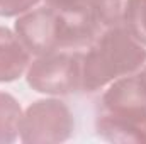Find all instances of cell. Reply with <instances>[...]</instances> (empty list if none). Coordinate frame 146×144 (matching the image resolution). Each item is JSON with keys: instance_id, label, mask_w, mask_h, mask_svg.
Here are the masks:
<instances>
[{"instance_id": "obj_1", "label": "cell", "mask_w": 146, "mask_h": 144, "mask_svg": "<svg viewBox=\"0 0 146 144\" xmlns=\"http://www.w3.org/2000/svg\"><path fill=\"white\" fill-rule=\"evenodd\" d=\"M146 63V48L126 26L102 31L82 58V90L97 92L112 81L138 73Z\"/></svg>"}, {"instance_id": "obj_10", "label": "cell", "mask_w": 146, "mask_h": 144, "mask_svg": "<svg viewBox=\"0 0 146 144\" xmlns=\"http://www.w3.org/2000/svg\"><path fill=\"white\" fill-rule=\"evenodd\" d=\"M124 26L143 46H146V0H131Z\"/></svg>"}, {"instance_id": "obj_9", "label": "cell", "mask_w": 146, "mask_h": 144, "mask_svg": "<svg viewBox=\"0 0 146 144\" xmlns=\"http://www.w3.org/2000/svg\"><path fill=\"white\" fill-rule=\"evenodd\" d=\"M129 2L131 0H94L92 12L99 26L104 31L110 27L124 26Z\"/></svg>"}, {"instance_id": "obj_4", "label": "cell", "mask_w": 146, "mask_h": 144, "mask_svg": "<svg viewBox=\"0 0 146 144\" xmlns=\"http://www.w3.org/2000/svg\"><path fill=\"white\" fill-rule=\"evenodd\" d=\"M15 34L31 54L42 56L53 51H63L65 22L51 7H34L19 15L15 20Z\"/></svg>"}, {"instance_id": "obj_13", "label": "cell", "mask_w": 146, "mask_h": 144, "mask_svg": "<svg viewBox=\"0 0 146 144\" xmlns=\"http://www.w3.org/2000/svg\"><path fill=\"white\" fill-rule=\"evenodd\" d=\"M138 75H139V78H141V81L145 83V87H146V63H145V66L138 71Z\"/></svg>"}, {"instance_id": "obj_8", "label": "cell", "mask_w": 146, "mask_h": 144, "mask_svg": "<svg viewBox=\"0 0 146 144\" xmlns=\"http://www.w3.org/2000/svg\"><path fill=\"white\" fill-rule=\"evenodd\" d=\"M22 108L10 95L0 92V144H10L19 137Z\"/></svg>"}, {"instance_id": "obj_3", "label": "cell", "mask_w": 146, "mask_h": 144, "mask_svg": "<svg viewBox=\"0 0 146 144\" xmlns=\"http://www.w3.org/2000/svg\"><path fill=\"white\" fill-rule=\"evenodd\" d=\"M73 131L75 119L68 105L56 98H44L22 112L19 136L27 144H56L68 141Z\"/></svg>"}, {"instance_id": "obj_7", "label": "cell", "mask_w": 146, "mask_h": 144, "mask_svg": "<svg viewBox=\"0 0 146 144\" xmlns=\"http://www.w3.org/2000/svg\"><path fill=\"white\" fill-rule=\"evenodd\" d=\"M31 56L15 32L0 26V83H9L22 76L29 68Z\"/></svg>"}, {"instance_id": "obj_12", "label": "cell", "mask_w": 146, "mask_h": 144, "mask_svg": "<svg viewBox=\"0 0 146 144\" xmlns=\"http://www.w3.org/2000/svg\"><path fill=\"white\" fill-rule=\"evenodd\" d=\"M41 0H0V17H15L34 9Z\"/></svg>"}, {"instance_id": "obj_6", "label": "cell", "mask_w": 146, "mask_h": 144, "mask_svg": "<svg viewBox=\"0 0 146 144\" xmlns=\"http://www.w3.org/2000/svg\"><path fill=\"white\" fill-rule=\"evenodd\" d=\"M100 110L146 112V87L139 75L134 73L112 81L102 95Z\"/></svg>"}, {"instance_id": "obj_5", "label": "cell", "mask_w": 146, "mask_h": 144, "mask_svg": "<svg viewBox=\"0 0 146 144\" xmlns=\"http://www.w3.org/2000/svg\"><path fill=\"white\" fill-rule=\"evenodd\" d=\"M97 134L117 144H146V112L100 110L95 120Z\"/></svg>"}, {"instance_id": "obj_2", "label": "cell", "mask_w": 146, "mask_h": 144, "mask_svg": "<svg viewBox=\"0 0 146 144\" xmlns=\"http://www.w3.org/2000/svg\"><path fill=\"white\" fill-rule=\"evenodd\" d=\"M83 51H53L36 56L26 71L27 85L46 95H70L82 90Z\"/></svg>"}, {"instance_id": "obj_11", "label": "cell", "mask_w": 146, "mask_h": 144, "mask_svg": "<svg viewBox=\"0 0 146 144\" xmlns=\"http://www.w3.org/2000/svg\"><path fill=\"white\" fill-rule=\"evenodd\" d=\"M44 2L48 7L65 15L92 12V3H94V0H44Z\"/></svg>"}]
</instances>
